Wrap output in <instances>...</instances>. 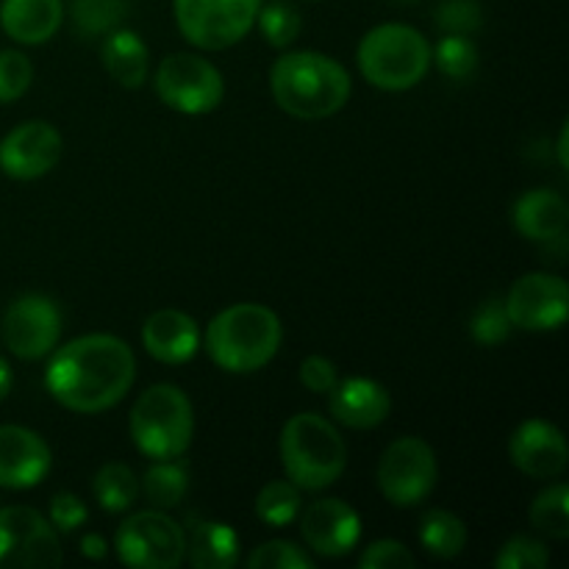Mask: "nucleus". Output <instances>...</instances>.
I'll list each match as a JSON object with an SVG mask.
<instances>
[{
  "label": "nucleus",
  "mask_w": 569,
  "mask_h": 569,
  "mask_svg": "<svg viewBox=\"0 0 569 569\" xmlns=\"http://www.w3.org/2000/svg\"><path fill=\"white\" fill-rule=\"evenodd\" d=\"M137 381V356L114 333H87L61 345L44 367L50 398L76 415L109 411L131 392Z\"/></svg>",
  "instance_id": "nucleus-1"
},
{
  "label": "nucleus",
  "mask_w": 569,
  "mask_h": 569,
  "mask_svg": "<svg viewBox=\"0 0 569 569\" xmlns=\"http://www.w3.org/2000/svg\"><path fill=\"white\" fill-rule=\"evenodd\" d=\"M270 89L278 109L295 120H328L348 106L353 81L342 61L317 50L287 53L272 64Z\"/></svg>",
  "instance_id": "nucleus-2"
},
{
  "label": "nucleus",
  "mask_w": 569,
  "mask_h": 569,
  "mask_svg": "<svg viewBox=\"0 0 569 569\" xmlns=\"http://www.w3.org/2000/svg\"><path fill=\"white\" fill-rule=\"evenodd\" d=\"M283 342L281 317L261 303H233L211 317L203 333L209 359L231 376H250L270 365Z\"/></svg>",
  "instance_id": "nucleus-3"
},
{
  "label": "nucleus",
  "mask_w": 569,
  "mask_h": 569,
  "mask_svg": "<svg viewBox=\"0 0 569 569\" xmlns=\"http://www.w3.org/2000/svg\"><path fill=\"white\" fill-rule=\"evenodd\" d=\"M281 465L300 492H322L342 478L348 467V445L331 420L303 411L283 422Z\"/></svg>",
  "instance_id": "nucleus-4"
},
{
  "label": "nucleus",
  "mask_w": 569,
  "mask_h": 569,
  "mask_svg": "<svg viewBox=\"0 0 569 569\" xmlns=\"http://www.w3.org/2000/svg\"><path fill=\"white\" fill-rule=\"evenodd\" d=\"M356 61L367 83L383 92H409L431 70V42L406 22H383L361 37Z\"/></svg>",
  "instance_id": "nucleus-5"
},
{
  "label": "nucleus",
  "mask_w": 569,
  "mask_h": 569,
  "mask_svg": "<svg viewBox=\"0 0 569 569\" xmlns=\"http://www.w3.org/2000/svg\"><path fill=\"white\" fill-rule=\"evenodd\" d=\"M131 439L148 459H181L194 439V409L176 383H153L131 406Z\"/></svg>",
  "instance_id": "nucleus-6"
},
{
  "label": "nucleus",
  "mask_w": 569,
  "mask_h": 569,
  "mask_svg": "<svg viewBox=\"0 0 569 569\" xmlns=\"http://www.w3.org/2000/svg\"><path fill=\"white\" fill-rule=\"evenodd\" d=\"M264 0H172L181 37L198 50H226L256 26Z\"/></svg>",
  "instance_id": "nucleus-7"
},
{
  "label": "nucleus",
  "mask_w": 569,
  "mask_h": 569,
  "mask_svg": "<svg viewBox=\"0 0 569 569\" xmlns=\"http://www.w3.org/2000/svg\"><path fill=\"white\" fill-rule=\"evenodd\" d=\"M114 553L126 567L178 569L187 561V531L164 509L137 511L117 528Z\"/></svg>",
  "instance_id": "nucleus-8"
},
{
  "label": "nucleus",
  "mask_w": 569,
  "mask_h": 569,
  "mask_svg": "<svg viewBox=\"0 0 569 569\" xmlns=\"http://www.w3.org/2000/svg\"><path fill=\"white\" fill-rule=\"evenodd\" d=\"M156 94L178 114H211L226 98L222 72L198 53H170L161 59L153 76Z\"/></svg>",
  "instance_id": "nucleus-9"
},
{
  "label": "nucleus",
  "mask_w": 569,
  "mask_h": 569,
  "mask_svg": "<svg viewBox=\"0 0 569 569\" xmlns=\"http://www.w3.org/2000/svg\"><path fill=\"white\" fill-rule=\"evenodd\" d=\"M378 489L398 509L422 503L437 489L439 461L431 445L420 437H400L378 459Z\"/></svg>",
  "instance_id": "nucleus-10"
},
{
  "label": "nucleus",
  "mask_w": 569,
  "mask_h": 569,
  "mask_svg": "<svg viewBox=\"0 0 569 569\" xmlns=\"http://www.w3.org/2000/svg\"><path fill=\"white\" fill-rule=\"evenodd\" d=\"M64 561L59 531L31 506L0 509V569H50Z\"/></svg>",
  "instance_id": "nucleus-11"
},
{
  "label": "nucleus",
  "mask_w": 569,
  "mask_h": 569,
  "mask_svg": "<svg viewBox=\"0 0 569 569\" xmlns=\"http://www.w3.org/2000/svg\"><path fill=\"white\" fill-rule=\"evenodd\" d=\"M0 337L9 353L22 361H39L56 350L61 339V311L48 295H22L11 300L0 322Z\"/></svg>",
  "instance_id": "nucleus-12"
},
{
  "label": "nucleus",
  "mask_w": 569,
  "mask_h": 569,
  "mask_svg": "<svg viewBox=\"0 0 569 569\" xmlns=\"http://www.w3.org/2000/svg\"><path fill=\"white\" fill-rule=\"evenodd\" d=\"M503 303L515 328L533 333L559 331L569 317V287L553 272H528L511 283Z\"/></svg>",
  "instance_id": "nucleus-13"
},
{
  "label": "nucleus",
  "mask_w": 569,
  "mask_h": 569,
  "mask_svg": "<svg viewBox=\"0 0 569 569\" xmlns=\"http://www.w3.org/2000/svg\"><path fill=\"white\" fill-rule=\"evenodd\" d=\"M64 153L59 128L44 120H28L0 139V170L14 181H37L48 176Z\"/></svg>",
  "instance_id": "nucleus-14"
},
{
  "label": "nucleus",
  "mask_w": 569,
  "mask_h": 569,
  "mask_svg": "<svg viewBox=\"0 0 569 569\" xmlns=\"http://www.w3.org/2000/svg\"><path fill=\"white\" fill-rule=\"evenodd\" d=\"M300 537L309 553L322 559H342L361 542V517L339 498H320L300 509Z\"/></svg>",
  "instance_id": "nucleus-15"
},
{
  "label": "nucleus",
  "mask_w": 569,
  "mask_h": 569,
  "mask_svg": "<svg viewBox=\"0 0 569 569\" xmlns=\"http://www.w3.org/2000/svg\"><path fill=\"white\" fill-rule=\"evenodd\" d=\"M509 459L528 478H559L569 465L567 437L553 422L526 420L509 437Z\"/></svg>",
  "instance_id": "nucleus-16"
},
{
  "label": "nucleus",
  "mask_w": 569,
  "mask_h": 569,
  "mask_svg": "<svg viewBox=\"0 0 569 569\" xmlns=\"http://www.w3.org/2000/svg\"><path fill=\"white\" fill-rule=\"evenodd\" d=\"M53 470V453L37 431L0 426V489L26 492L39 487Z\"/></svg>",
  "instance_id": "nucleus-17"
},
{
  "label": "nucleus",
  "mask_w": 569,
  "mask_h": 569,
  "mask_svg": "<svg viewBox=\"0 0 569 569\" xmlns=\"http://www.w3.org/2000/svg\"><path fill=\"white\" fill-rule=\"evenodd\" d=\"M328 409H331V417L339 426L353 428V431H370V428H378L389 417L392 395L376 378H339L337 387L328 392Z\"/></svg>",
  "instance_id": "nucleus-18"
},
{
  "label": "nucleus",
  "mask_w": 569,
  "mask_h": 569,
  "mask_svg": "<svg viewBox=\"0 0 569 569\" xmlns=\"http://www.w3.org/2000/svg\"><path fill=\"white\" fill-rule=\"evenodd\" d=\"M200 345L198 322L181 309L153 311L142 326V348L161 365H187L198 356Z\"/></svg>",
  "instance_id": "nucleus-19"
},
{
  "label": "nucleus",
  "mask_w": 569,
  "mask_h": 569,
  "mask_svg": "<svg viewBox=\"0 0 569 569\" xmlns=\"http://www.w3.org/2000/svg\"><path fill=\"white\" fill-rule=\"evenodd\" d=\"M511 222H515L520 237L550 244L556 239H565L569 226V206L565 194L553 192V189H528L517 198L515 209H511Z\"/></svg>",
  "instance_id": "nucleus-20"
},
{
  "label": "nucleus",
  "mask_w": 569,
  "mask_h": 569,
  "mask_svg": "<svg viewBox=\"0 0 569 569\" xmlns=\"http://www.w3.org/2000/svg\"><path fill=\"white\" fill-rule=\"evenodd\" d=\"M64 20L61 0H3L0 28L17 44H44L56 37Z\"/></svg>",
  "instance_id": "nucleus-21"
},
{
  "label": "nucleus",
  "mask_w": 569,
  "mask_h": 569,
  "mask_svg": "<svg viewBox=\"0 0 569 569\" xmlns=\"http://www.w3.org/2000/svg\"><path fill=\"white\" fill-rule=\"evenodd\" d=\"M100 56H103V67L111 76V81H117L120 87L139 89L148 81L150 50L144 39L137 31H131V28L120 26L106 33Z\"/></svg>",
  "instance_id": "nucleus-22"
},
{
  "label": "nucleus",
  "mask_w": 569,
  "mask_h": 569,
  "mask_svg": "<svg viewBox=\"0 0 569 569\" xmlns=\"http://www.w3.org/2000/svg\"><path fill=\"white\" fill-rule=\"evenodd\" d=\"M239 533L228 522L198 520L189 528L187 559L198 569H231L239 565Z\"/></svg>",
  "instance_id": "nucleus-23"
},
{
  "label": "nucleus",
  "mask_w": 569,
  "mask_h": 569,
  "mask_svg": "<svg viewBox=\"0 0 569 569\" xmlns=\"http://www.w3.org/2000/svg\"><path fill=\"white\" fill-rule=\"evenodd\" d=\"M422 550L433 559H456L467 548V526L459 515L448 509H431L422 515L420 528H417Z\"/></svg>",
  "instance_id": "nucleus-24"
},
{
  "label": "nucleus",
  "mask_w": 569,
  "mask_h": 569,
  "mask_svg": "<svg viewBox=\"0 0 569 569\" xmlns=\"http://www.w3.org/2000/svg\"><path fill=\"white\" fill-rule=\"evenodd\" d=\"M139 492L150 500L153 509H176L189 492V472L178 459H161L144 470Z\"/></svg>",
  "instance_id": "nucleus-25"
},
{
  "label": "nucleus",
  "mask_w": 569,
  "mask_h": 569,
  "mask_svg": "<svg viewBox=\"0 0 569 569\" xmlns=\"http://www.w3.org/2000/svg\"><path fill=\"white\" fill-rule=\"evenodd\" d=\"M92 495L98 506L109 515H122L131 509L139 498V478L131 467L120 461H109L100 467L92 478Z\"/></svg>",
  "instance_id": "nucleus-26"
},
{
  "label": "nucleus",
  "mask_w": 569,
  "mask_h": 569,
  "mask_svg": "<svg viewBox=\"0 0 569 569\" xmlns=\"http://www.w3.org/2000/svg\"><path fill=\"white\" fill-rule=\"evenodd\" d=\"M128 17V0H72L70 22L72 31L83 39L106 37L122 26Z\"/></svg>",
  "instance_id": "nucleus-27"
},
{
  "label": "nucleus",
  "mask_w": 569,
  "mask_h": 569,
  "mask_svg": "<svg viewBox=\"0 0 569 569\" xmlns=\"http://www.w3.org/2000/svg\"><path fill=\"white\" fill-rule=\"evenodd\" d=\"M303 495L292 481H267L256 495V517L270 528H287L298 522Z\"/></svg>",
  "instance_id": "nucleus-28"
},
{
  "label": "nucleus",
  "mask_w": 569,
  "mask_h": 569,
  "mask_svg": "<svg viewBox=\"0 0 569 569\" xmlns=\"http://www.w3.org/2000/svg\"><path fill=\"white\" fill-rule=\"evenodd\" d=\"M528 520L539 533L550 539L569 537V489L567 483H553L533 498Z\"/></svg>",
  "instance_id": "nucleus-29"
},
{
  "label": "nucleus",
  "mask_w": 569,
  "mask_h": 569,
  "mask_svg": "<svg viewBox=\"0 0 569 569\" xmlns=\"http://www.w3.org/2000/svg\"><path fill=\"white\" fill-rule=\"evenodd\" d=\"M256 26L261 28V37L270 48L287 50L303 31V17L287 0H270V3H261Z\"/></svg>",
  "instance_id": "nucleus-30"
},
{
  "label": "nucleus",
  "mask_w": 569,
  "mask_h": 569,
  "mask_svg": "<svg viewBox=\"0 0 569 569\" xmlns=\"http://www.w3.org/2000/svg\"><path fill=\"white\" fill-rule=\"evenodd\" d=\"M431 61H437L442 76L453 78V81H467L478 70V48L470 37L445 33L437 48H431Z\"/></svg>",
  "instance_id": "nucleus-31"
},
{
  "label": "nucleus",
  "mask_w": 569,
  "mask_h": 569,
  "mask_svg": "<svg viewBox=\"0 0 569 569\" xmlns=\"http://www.w3.org/2000/svg\"><path fill=\"white\" fill-rule=\"evenodd\" d=\"M244 565L250 569H315L317 561L309 550L298 548L289 539H272L250 550Z\"/></svg>",
  "instance_id": "nucleus-32"
},
{
  "label": "nucleus",
  "mask_w": 569,
  "mask_h": 569,
  "mask_svg": "<svg viewBox=\"0 0 569 569\" xmlns=\"http://www.w3.org/2000/svg\"><path fill=\"white\" fill-rule=\"evenodd\" d=\"M511 331H515V326L509 320V311H506L503 300L498 298L478 306L470 320V337L478 345H483V348H495V345L506 342L511 337Z\"/></svg>",
  "instance_id": "nucleus-33"
},
{
  "label": "nucleus",
  "mask_w": 569,
  "mask_h": 569,
  "mask_svg": "<svg viewBox=\"0 0 569 569\" xmlns=\"http://www.w3.org/2000/svg\"><path fill=\"white\" fill-rule=\"evenodd\" d=\"M433 26L442 33L470 37L483 26V6L478 0H442L433 11Z\"/></svg>",
  "instance_id": "nucleus-34"
},
{
  "label": "nucleus",
  "mask_w": 569,
  "mask_h": 569,
  "mask_svg": "<svg viewBox=\"0 0 569 569\" xmlns=\"http://www.w3.org/2000/svg\"><path fill=\"white\" fill-rule=\"evenodd\" d=\"M550 565V550L539 539L511 537L495 556V569H545Z\"/></svg>",
  "instance_id": "nucleus-35"
},
{
  "label": "nucleus",
  "mask_w": 569,
  "mask_h": 569,
  "mask_svg": "<svg viewBox=\"0 0 569 569\" xmlns=\"http://www.w3.org/2000/svg\"><path fill=\"white\" fill-rule=\"evenodd\" d=\"M33 64L22 50H0V103H14L31 89Z\"/></svg>",
  "instance_id": "nucleus-36"
},
{
  "label": "nucleus",
  "mask_w": 569,
  "mask_h": 569,
  "mask_svg": "<svg viewBox=\"0 0 569 569\" xmlns=\"http://www.w3.org/2000/svg\"><path fill=\"white\" fill-rule=\"evenodd\" d=\"M361 569H415L417 559L398 539H378L367 545L359 559Z\"/></svg>",
  "instance_id": "nucleus-37"
},
{
  "label": "nucleus",
  "mask_w": 569,
  "mask_h": 569,
  "mask_svg": "<svg viewBox=\"0 0 569 569\" xmlns=\"http://www.w3.org/2000/svg\"><path fill=\"white\" fill-rule=\"evenodd\" d=\"M89 520L87 503L72 492H56L48 506V522L59 533H72Z\"/></svg>",
  "instance_id": "nucleus-38"
},
{
  "label": "nucleus",
  "mask_w": 569,
  "mask_h": 569,
  "mask_svg": "<svg viewBox=\"0 0 569 569\" xmlns=\"http://www.w3.org/2000/svg\"><path fill=\"white\" fill-rule=\"evenodd\" d=\"M298 378L309 392L328 395L337 387L339 370L331 359H326V356H309V359H303V365H300Z\"/></svg>",
  "instance_id": "nucleus-39"
},
{
  "label": "nucleus",
  "mask_w": 569,
  "mask_h": 569,
  "mask_svg": "<svg viewBox=\"0 0 569 569\" xmlns=\"http://www.w3.org/2000/svg\"><path fill=\"white\" fill-rule=\"evenodd\" d=\"M81 556H87L89 561H103L109 556V542L100 533H83L81 545H78Z\"/></svg>",
  "instance_id": "nucleus-40"
},
{
  "label": "nucleus",
  "mask_w": 569,
  "mask_h": 569,
  "mask_svg": "<svg viewBox=\"0 0 569 569\" xmlns=\"http://www.w3.org/2000/svg\"><path fill=\"white\" fill-rule=\"evenodd\" d=\"M11 383H14V376H11V367H9V361H6L3 356H0V400L9 398Z\"/></svg>",
  "instance_id": "nucleus-41"
},
{
  "label": "nucleus",
  "mask_w": 569,
  "mask_h": 569,
  "mask_svg": "<svg viewBox=\"0 0 569 569\" xmlns=\"http://www.w3.org/2000/svg\"><path fill=\"white\" fill-rule=\"evenodd\" d=\"M567 139H569V128H567V122H565V126H561V133H559V144H556V153H559V164H561V170H567V167H569Z\"/></svg>",
  "instance_id": "nucleus-42"
},
{
  "label": "nucleus",
  "mask_w": 569,
  "mask_h": 569,
  "mask_svg": "<svg viewBox=\"0 0 569 569\" xmlns=\"http://www.w3.org/2000/svg\"><path fill=\"white\" fill-rule=\"evenodd\" d=\"M389 3H395V6H415V3H420V0H389Z\"/></svg>",
  "instance_id": "nucleus-43"
}]
</instances>
